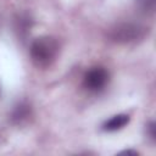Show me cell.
Segmentation results:
<instances>
[{"instance_id": "cell-1", "label": "cell", "mask_w": 156, "mask_h": 156, "mask_svg": "<svg viewBox=\"0 0 156 156\" xmlns=\"http://www.w3.org/2000/svg\"><path fill=\"white\" fill-rule=\"evenodd\" d=\"M60 51L58 41L54 37L43 35L34 39L29 48V55L33 65L38 68L50 67L57 58Z\"/></svg>"}, {"instance_id": "cell-2", "label": "cell", "mask_w": 156, "mask_h": 156, "mask_svg": "<svg viewBox=\"0 0 156 156\" xmlns=\"http://www.w3.org/2000/svg\"><path fill=\"white\" fill-rule=\"evenodd\" d=\"M147 34V28L133 22L118 23L108 30V39L116 44H132L143 40Z\"/></svg>"}, {"instance_id": "cell-3", "label": "cell", "mask_w": 156, "mask_h": 156, "mask_svg": "<svg viewBox=\"0 0 156 156\" xmlns=\"http://www.w3.org/2000/svg\"><path fill=\"white\" fill-rule=\"evenodd\" d=\"M108 72L104 67H93L84 74L83 85L87 90L98 93L106 87V84L108 83Z\"/></svg>"}, {"instance_id": "cell-4", "label": "cell", "mask_w": 156, "mask_h": 156, "mask_svg": "<svg viewBox=\"0 0 156 156\" xmlns=\"http://www.w3.org/2000/svg\"><path fill=\"white\" fill-rule=\"evenodd\" d=\"M32 117H33V110H32V106L27 101H21L16 104L10 113L11 123L17 127L26 126Z\"/></svg>"}, {"instance_id": "cell-5", "label": "cell", "mask_w": 156, "mask_h": 156, "mask_svg": "<svg viewBox=\"0 0 156 156\" xmlns=\"http://www.w3.org/2000/svg\"><path fill=\"white\" fill-rule=\"evenodd\" d=\"M129 122H130L129 115L118 113V115L112 116L110 119H107L102 124V130H105V132H116V130H119V129L124 128Z\"/></svg>"}, {"instance_id": "cell-6", "label": "cell", "mask_w": 156, "mask_h": 156, "mask_svg": "<svg viewBox=\"0 0 156 156\" xmlns=\"http://www.w3.org/2000/svg\"><path fill=\"white\" fill-rule=\"evenodd\" d=\"M32 28V20L27 15H20L15 21V29L21 38H26Z\"/></svg>"}, {"instance_id": "cell-7", "label": "cell", "mask_w": 156, "mask_h": 156, "mask_svg": "<svg viewBox=\"0 0 156 156\" xmlns=\"http://www.w3.org/2000/svg\"><path fill=\"white\" fill-rule=\"evenodd\" d=\"M136 4L144 13H152L155 11V0H136Z\"/></svg>"}, {"instance_id": "cell-8", "label": "cell", "mask_w": 156, "mask_h": 156, "mask_svg": "<svg viewBox=\"0 0 156 156\" xmlns=\"http://www.w3.org/2000/svg\"><path fill=\"white\" fill-rule=\"evenodd\" d=\"M146 133H147L149 138H150L152 141L156 140V132H155V122H154V121H151V122L146 126Z\"/></svg>"}, {"instance_id": "cell-9", "label": "cell", "mask_w": 156, "mask_h": 156, "mask_svg": "<svg viewBox=\"0 0 156 156\" xmlns=\"http://www.w3.org/2000/svg\"><path fill=\"white\" fill-rule=\"evenodd\" d=\"M119 154H124V155H138V152L136 151H134V150H124V151H122V152H119Z\"/></svg>"}]
</instances>
